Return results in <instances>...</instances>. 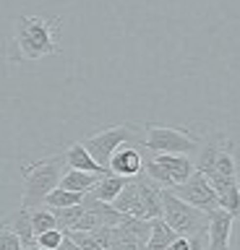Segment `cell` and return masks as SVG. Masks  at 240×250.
Here are the masks:
<instances>
[{"label":"cell","instance_id":"obj_1","mask_svg":"<svg viewBox=\"0 0 240 250\" xmlns=\"http://www.w3.org/2000/svg\"><path fill=\"white\" fill-rule=\"evenodd\" d=\"M60 16H19L13 23V37L8 42L11 62H34L47 55H58Z\"/></svg>","mask_w":240,"mask_h":250},{"label":"cell","instance_id":"obj_2","mask_svg":"<svg viewBox=\"0 0 240 250\" xmlns=\"http://www.w3.org/2000/svg\"><path fill=\"white\" fill-rule=\"evenodd\" d=\"M65 159L63 154H52L37 162H24L21 175H24V193H21V206L24 208H37L42 206L50 190H55L60 177L65 172Z\"/></svg>","mask_w":240,"mask_h":250},{"label":"cell","instance_id":"obj_3","mask_svg":"<svg viewBox=\"0 0 240 250\" xmlns=\"http://www.w3.org/2000/svg\"><path fill=\"white\" fill-rule=\"evenodd\" d=\"M201 144V136H193L188 128H173V125H159V123H146L144 125V138L138 146L146 148L149 154H183V156H196Z\"/></svg>","mask_w":240,"mask_h":250},{"label":"cell","instance_id":"obj_4","mask_svg":"<svg viewBox=\"0 0 240 250\" xmlns=\"http://www.w3.org/2000/svg\"><path fill=\"white\" fill-rule=\"evenodd\" d=\"M162 219L170 229H175L177 237H198L206 234L209 214L201 208H193L191 203L180 201L173 190H162Z\"/></svg>","mask_w":240,"mask_h":250},{"label":"cell","instance_id":"obj_5","mask_svg":"<svg viewBox=\"0 0 240 250\" xmlns=\"http://www.w3.org/2000/svg\"><path fill=\"white\" fill-rule=\"evenodd\" d=\"M193 172H196L193 159L183 154H152L149 159H144V175L152 177L165 190H173L185 183Z\"/></svg>","mask_w":240,"mask_h":250},{"label":"cell","instance_id":"obj_6","mask_svg":"<svg viewBox=\"0 0 240 250\" xmlns=\"http://www.w3.org/2000/svg\"><path fill=\"white\" fill-rule=\"evenodd\" d=\"M81 144L91 154V159H94L99 167L107 169V164H110V156L115 154V148H120L123 144H138V128H136V123L110 125V128H105V130L91 133L89 138L81 141Z\"/></svg>","mask_w":240,"mask_h":250},{"label":"cell","instance_id":"obj_7","mask_svg":"<svg viewBox=\"0 0 240 250\" xmlns=\"http://www.w3.org/2000/svg\"><path fill=\"white\" fill-rule=\"evenodd\" d=\"M173 193H175L180 201L191 203L193 208L206 211V214H212V211L219 208V201H217V193H214L212 183H209V177L201 175L198 169L193 172V175L185 180V183H180L177 188H173Z\"/></svg>","mask_w":240,"mask_h":250},{"label":"cell","instance_id":"obj_8","mask_svg":"<svg viewBox=\"0 0 240 250\" xmlns=\"http://www.w3.org/2000/svg\"><path fill=\"white\" fill-rule=\"evenodd\" d=\"M149 232H152L149 219L126 216L118 227H112V240L107 250H146Z\"/></svg>","mask_w":240,"mask_h":250},{"label":"cell","instance_id":"obj_9","mask_svg":"<svg viewBox=\"0 0 240 250\" xmlns=\"http://www.w3.org/2000/svg\"><path fill=\"white\" fill-rule=\"evenodd\" d=\"M107 169L118 177H138L144 172V151L138 148V144H123L120 148H115V154L110 156Z\"/></svg>","mask_w":240,"mask_h":250},{"label":"cell","instance_id":"obj_10","mask_svg":"<svg viewBox=\"0 0 240 250\" xmlns=\"http://www.w3.org/2000/svg\"><path fill=\"white\" fill-rule=\"evenodd\" d=\"M219 208L227 211L232 219H240V177H222V175H212L209 177Z\"/></svg>","mask_w":240,"mask_h":250},{"label":"cell","instance_id":"obj_11","mask_svg":"<svg viewBox=\"0 0 240 250\" xmlns=\"http://www.w3.org/2000/svg\"><path fill=\"white\" fill-rule=\"evenodd\" d=\"M232 219L227 211L217 208L209 214L206 224V250H230V234H232Z\"/></svg>","mask_w":240,"mask_h":250},{"label":"cell","instance_id":"obj_12","mask_svg":"<svg viewBox=\"0 0 240 250\" xmlns=\"http://www.w3.org/2000/svg\"><path fill=\"white\" fill-rule=\"evenodd\" d=\"M133 180H136L138 203H141V219L162 216V190H165V188H159L152 177H146L144 172L138 177H133Z\"/></svg>","mask_w":240,"mask_h":250},{"label":"cell","instance_id":"obj_13","mask_svg":"<svg viewBox=\"0 0 240 250\" xmlns=\"http://www.w3.org/2000/svg\"><path fill=\"white\" fill-rule=\"evenodd\" d=\"M63 159H65V167L68 169H81V172H94V175H110V169L99 167V164L91 159V154L84 148L81 141H73L68 144V148L63 151Z\"/></svg>","mask_w":240,"mask_h":250},{"label":"cell","instance_id":"obj_14","mask_svg":"<svg viewBox=\"0 0 240 250\" xmlns=\"http://www.w3.org/2000/svg\"><path fill=\"white\" fill-rule=\"evenodd\" d=\"M3 224L16 234L21 240V248L24 250H32L34 248V229H32V211L21 206L19 211H13L8 219H3Z\"/></svg>","mask_w":240,"mask_h":250},{"label":"cell","instance_id":"obj_15","mask_svg":"<svg viewBox=\"0 0 240 250\" xmlns=\"http://www.w3.org/2000/svg\"><path fill=\"white\" fill-rule=\"evenodd\" d=\"M212 175H222V177H240V156H238V146L227 138L219 148L212 167ZM209 175V177H212Z\"/></svg>","mask_w":240,"mask_h":250},{"label":"cell","instance_id":"obj_16","mask_svg":"<svg viewBox=\"0 0 240 250\" xmlns=\"http://www.w3.org/2000/svg\"><path fill=\"white\" fill-rule=\"evenodd\" d=\"M99 177H105V175L81 172V169H65L63 177H60V183H58V188H63V190H73V193H89Z\"/></svg>","mask_w":240,"mask_h":250},{"label":"cell","instance_id":"obj_17","mask_svg":"<svg viewBox=\"0 0 240 250\" xmlns=\"http://www.w3.org/2000/svg\"><path fill=\"white\" fill-rule=\"evenodd\" d=\"M112 208H118L120 214H126V216H136V219H141V203H138L136 180H133V177L126 180V185H123V190L118 193V198L112 201Z\"/></svg>","mask_w":240,"mask_h":250},{"label":"cell","instance_id":"obj_18","mask_svg":"<svg viewBox=\"0 0 240 250\" xmlns=\"http://www.w3.org/2000/svg\"><path fill=\"white\" fill-rule=\"evenodd\" d=\"M149 227H152V232H149V240H146V250H170L173 240L177 237L175 229H170L162 216L149 219Z\"/></svg>","mask_w":240,"mask_h":250},{"label":"cell","instance_id":"obj_19","mask_svg":"<svg viewBox=\"0 0 240 250\" xmlns=\"http://www.w3.org/2000/svg\"><path fill=\"white\" fill-rule=\"evenodd\" d=\"M123 185H126V177H118V175H105V177H99L94 188L89 190L91 198H97V201H105V203H112L115 198H118V193L123 190Z\"/></svg>","mask_w":240,"mask_h":250},{"label":"cell","instance_id":"obj_20","mask_svg":"<svg viewBox=\"0 0 240 250\" xmlns=\"http://www.w3.org/2000/svg\"><path fill=\"white\" fill-rule=\"evenodd\" d=\"M84 201V193H73V190H63V188H55V190L47 193L42 206L47 208H68V206H76V203Z\"/></svg>","mask_w":240,"mask_h":250},{"label":"cell","instance_id":"obj_21","mask_svg":"<svg viewBox=\"0 0 240 250\" xmlns=\"http://www.w3.org/2000/svg\"><path fill=\"white\" fill-rule=\"evenodd\" d=\"M52 216H55V227L60 232H68L71 227L81 219L84 214V203H76V206H68V208H50Z\"/></svg>","mask_w":240,"mask_h":250},{"label":"cell","instance_id":"obj_22","mask_svg":"<svg viewBox=\"0 0 240 250\" xmlns=\"http://www.w3.org/2000/svg\"><path fill=\"white\" fill-rule=\"evenodd\" d=\"M29 211H32V229H34V237H37L40 232L58 229V227H55V216H52L50 208L37 206V208H29Z\"/></svg>","mask_w":240,"mask_h":250},{"label":"cell","instance_id":"obj_23","mask_svg":"<svg viewBox=\"0 0 240 250\" xmlns=\"http://www.w3.org/2000/svg\"><path fill=\"white\" fill-rule=\"evenodd\" d=\"M60 242H63V232L60 229H47V232H40L34 237V245L42 250H58Z\"/></svg>","mask_w":240,"mask_h":250},{"label":"cell","instance_id":"obj_24","mask_svg":"<svg viewBox=\"0 0 240 250\" xmlns=\"http://www.w3.org/2000/svg\"><path fill=\"white\" fill-rule=\"evenodd\" d=\"M63 234H68L76 245H79L81 250H102L99 248V242L94 240V234L91 232H79V229H68V232H63Z\"/></svg>","mask_w":240,"mask_h":250},{"label":"cell","instance_id":"obj_25","mask_svg":"<svg viewBox=\"0 0 240 250\" xmlns=\"http://www.w3.org/2000/svg\"><path fill=\"white\" fill-rule=\"evenodd\" d=\"M0 250H24L21 248V240L3 222H0Z\"/></svg>","mask_w":240,"mask_h":250},{"label":"cell","instance_id":"obj_26","mask_svg":"<svg viewBox=\"0 0 240 250\" xmlns=\"http://www.w3.org/2000/svg\"><path fill=\"white\" fill-rule=\"evenodd\" d=\"M58 250H81V248L76 245V242H73L71 237H68V234H63V242L58 245Z\"/></svg>","mask_w":240,"mask_h":250},{"label":"cell","instance_id":"obj_27","mask_svg":"<svg viewBox=\"0 0 240 250\" xmlns=\"http://www.w3.org/2000/svg\"><path fill=\"white\" fill-rule=\"evenodd\" d=\"M32 250H42V248H37V245H34V248H32Z\"/></svg>","mask_w":240,"mask_h":250}]
</instances>
